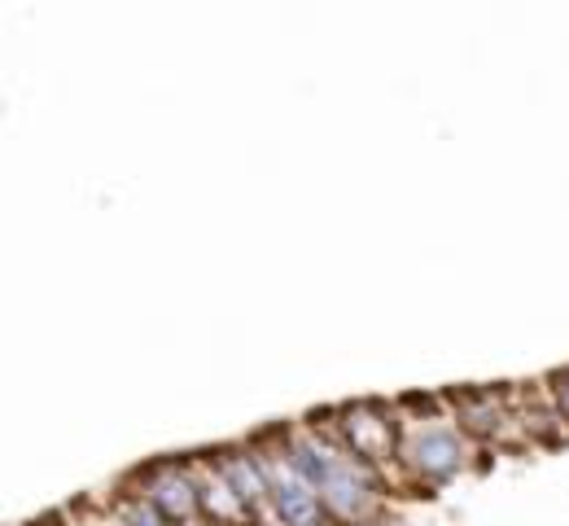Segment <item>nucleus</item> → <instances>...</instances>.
<instances>
[{"label":"nucleus","instance_id":"f257e3e1","mask_svg":"<svg viewBox=\"0 0 569 526\" xmlns=\"http://www.w3.org/2000/svg\"><path fill=\"white\" fill-rule=\"evenodd\" d=\"M403 456H408L412 465H421L426 474H451V469L465 460V448H460V435L447 430V426L408 421V426H403Z\"/></svg>","mask_w":569,"mask_h":526},{"label":"nucleus","instance_id":"f03ea898","mask_svg":"<svg viewBox=\"0 0 569 526\" xmlns=\"http://www.w3.org/2000/svg\"><path fill=\"white\" fill-rule=\"evenodd\" d=\"M342 435L359 456H386L395 448V421L381 417V404H356V408H342Z\"/></svg>","mask_w":569,"mask_h":526},{"label":"nucleus","instance_id":"7ed1b4c3","mask_svg":"<svg viewBox=\"0 0 569 526\" xmlns=\"http://www.w3.org/2000/svg\"><path fill=\"white\" fill-rule=\"evenodd\" d=\"M277 500H281L284 518H293V523H307V518L316 514V496H311L302 483H281V487H277Z\"/></svg>","mask_w":569,"mask_h":526},{"label":"nucleus","instance_id":"20e7f679","mask_svg":"<svg viewBox=\"0 0 569 526\" xmlns=\"http://www.w3.org/2000/svg\"><path fill=\"white\" fill-rule=\"evenodd\" d=\"M548 381H552V399H557V413H561V417H569V369H566V374H552Z\"/></svg>","mask_w":569,"mask_h":526}]
</instances>
